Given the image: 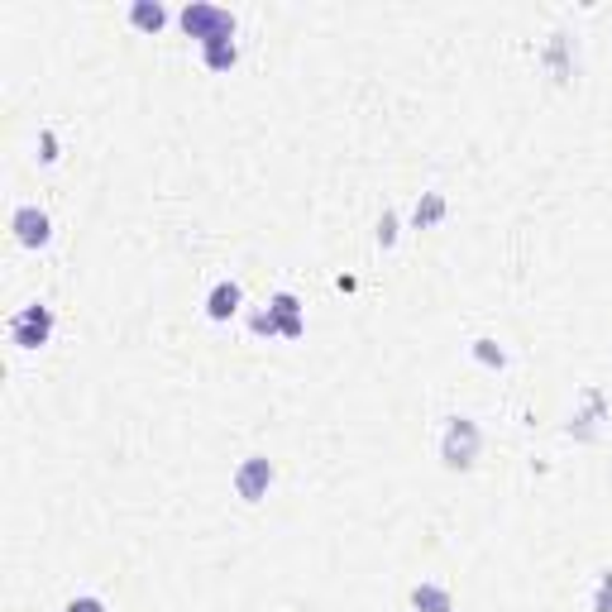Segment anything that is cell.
Instances as JSON below:
<instances>
[{"label":"cell","instance_id":"cell-9","mask_svg":"<svg viewBox=\"0 0 612 612\" xmlns=\"http://www.w3.org/2000/svg\"><path fill=\"white\" fill-rule=\"evenodd\" d=\"M130 24L139 34H158L163 24H168V10L158 5V0H134L130 5Z\"/></svg>","mask_w":612,"mask_h":612},{"label":"cell","instance_id":"cell-4","mask_svg":"<svg viewBox=\"0 0 612 612\" xmlns=\"http://www.w3.org/2000/svg\"><path fill=\"white\" fill-rule=\"evenodd\" d=\"M268 488H273V459L249 455L240 469H235V493H240L244 503H263Z\"/></svg>","mask_w":612,"mask_h":612},{"label":"cell","instance_id":"cell-8","mask_svg":"<svg viewBox=\"0 0 612 612\" xmlns=\"http://www.w3.org/2000/svg\"><path fill=\"white\" fill-rule=\"evenodd\" d=\"M235 311H240V283L225 278V283H216L206 292V316H211V321H230Z\"/></svg>","mask_w":612,"mask_h":612},{"label":"cell","instance_id":"cell-6","mask_svg":"<svg viewBox=\"0 0 612 612\" xmlns=\"http://www.w3.org/2000/svg\"><path fill=\"white\" fill-rule=\"evenodd\" d=\"M268 311H273V321H278V335H283V340H302V335H306L302 302H297L292 292H278V297L268 302Z\"/></svg>","mask_w":612,"mask_h":612},{"label":"cell","instance_id":"cell-3","mask_svg":"<svg viewBox=\"0 0 612 612\" xmlns=\"http://www.w3.org/2000/svg\"><path fill=\"white\" fill-rule=\"evenodd\" d=\"M48 335H53V306L34 302V306H24V311L10 316V340H15L20 350H39V345H48Z\"/></svg>","mask_w":612,"mask_h":612},{"label":"cell","instance_id":"cell-1","mask_svg":"<svg viewBox=\"0 0 612 612\" xmlns=\"http://www.w3.org/2000/svg\"><path fill=\"white\" fill-rule=\"evenodd\" d=\"M483 450V431L469 416H450L445 436H440V464L445 469H474V459Z\"/></svg>","mask_w":612,"mask_h":612},{"label":"cell","instance_id":"cell-13","mask_svg":"<svg viewBox=\"0 0 612 612\" xmlns=\"http://www.w3.org/2000/svg\"><path fill=\"white\" fill-rule=\"evenodd\" d=\"M593 612H612V569L598 579V589H593Z\"/></svg>","mask_w":612,"mask_h":612},{"label":"cell","instance_id":"cell-11","mask_svg":"<svg viewBox=\"0 0 612 612\" xmlns=\"http://www.w3.org/2000/svg\"><path fill=\"white\" fill-rule=\"evenodd\" d=\"M440 220H445V197H440V192H426V197L416 201L412 225L416 230H431V225H440Z\"/></svg>","mask_w":612,"mask_h":612},{"label":"cell","instance_id":"cell-5","mask_svg":"<svg viewBox=\"0 0 612 612\" xmlns=\"http://www.w3.org/2000/svg\"><path fill=\"white\" fill-rule=\"evenodd\" d=\"M10 230H15V240H20L24 249H44V244L53 240V220H48L39 206H20V211L10 216Z\"/></svg>","mask_w":612,"mask_h":612},{"label":"cell","instance_id":"cell-12","mask_svg":"<svg viewBox=\"0 0 612 612\" xmlns=\"http://www.w3.org/2000/svg\"><path fill=\"white\" fill-rule=\"evenodd\" d=\"M474 359H479L483 369H503V364H507V350L498 345V340H488V335H483V340H474Z\"/></svg>","mask_w":612,"mask_h":612},{"label":"cell","instance_id":"cell-16","mask_svg":"<svg viewBox=\"0 0 612 612\" xmlns=\"http://www.w3.org/2000/svg\"><path fill=\"white\" fill-rule=\"evenodd\" d=\"M67 612H106V603H101V598H91V593H82V598H72V603H67Z\"/></svg>","mask_w":612,"mask_h":612},{"label":"cell","instance_id":"cell-7","mask_svg":"<svg viewBox=\"0 0 612 612\" xmlns=\"http://www.w3.org/2000/svg\"><path fill=\"white\" fill-rule=\"evenodd\" d=\"M201 63L211 67V72H230V67L240 63V44H235V34H216V39H206V44H201Z\"/></svg>","mask_w":612,"mask_h":612},{"label":"cell","instance_id":"cell-10","mask_svg":"<svg viewBox=\"0 0 612 612\" xmlns=\"http://www.w3.org/2000/svg\"><path fill=\"white\" fill-rule=\"evenodd\" d=\"M412 608L416 612H455V598H450V589H440V584H416Z\"/></svg>","mask_w":612,"mask_h":612},{"label":"cell","instance_id":"cell-2","mask_svg":"<svg viewBox=\"0 0 612 612\" xmlns=\"http://www.w3.org/2000/svg\"><path fill=\"white\" fill-rule=\"evenodd\" d=\"M182 29H187V39H216V34H235V15L230 10H220V5H206V0H192L182 15Z\"/></svg>","mask_w":612,"mask_h":612},{"label":"cell","instance_id":"cell-14","mask_svg":"<svg viewBox=\"0 0 612 612\" xmlns=\"http://www.w3.org/2000/svg\"><path fill=\"white\" fill-rule=\"evenodd\" d=\"M378 244H383V249H393L397 244V216L393 211H383V220H378Z\"/></svg>","mask_w":612,"mask_h":612},{"label":"cell","instance_id":"cell-15","mask_svg":"<svg viewBox=\"0 0 612 612\" xmlns=\"http://www.w3.org/2000/svg\"><path fill=\"white\" fill-rule=\"evenodd\" d=\"M249 330H254V335H278V321H273V311H254V316H249Z\"/></svg>","mask_w":612,"mask_h":612},{"label":"cell","instance_id":"cell-17","mask_svg":"<svg viewBox=\"0 0 612 612\" xmlns=\"http://www.w3.org/2000/svg\"><path fill=\"white\" fill-rule=\"evenodd\" d=\"M39 158H44V163H53V158H58V139H53V130H44V139H39Z\"/></svg>","mask_w":612,"mask_h":612}]
</instances>
